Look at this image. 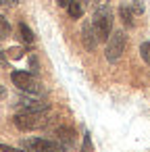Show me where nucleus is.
<instances>
[{"instance_id":"obj_11","label":"nucleus","mask_w":150,"mask_h":152,"mask_svg":"<svg viewBox=\"0 0 150 152\" xmlns=\"http://www.w3.org/2000/svg\"><path fill=\"white\" fill-rule=\"evenodd\" d=\"M73 135H75V133H73L71 129H59V131H56V137H59L61 142L65 140L67 144H73V142H75V137H73Z\"/></svg>"},{"instance_id":"obj_14","label":"nucleus","mask_w":150,"mask_h":152,"mask_svg":"<svg viewBox=\"0 0 150 152\" xmlns=\"http://www.w3.org/2000/svg\"><path fill=\"white\" fill-rule=\"evenodd\" d=\"M23 54V50L21 48H13V50H7V56H11V58H19Z\"/></svg>"},{"instance_id":"obj_10","label":"nucleus","mask_w":150,"mask_h":152,"mask_svg":"<svg viewBox=\"0 0 150 152\" xmlns=\"http://www.w3.org/2000/svg\"><path fill=\"white\" fill-rule=\"evenodd\" d=\"M19 34H21V40L25 44H34V34H31V29L25 23H19Z\"/></svg>"},{"instance_id":"obj_15","label":"nucleus","mask_w":150,"mask_h":152,"mask_svg":"<svg viewBox=\"0 0 150 152\" xmlns=\"http://www.w3.org/2000/svg\"><path fill=\"white\" fill-rule=\"evenodd\" d=\"M0 152H21V150H17L13 146H7V144H0Z\"/></svg>"},{"instance_id":"obj_5","label":"nucleus","mask_w":150,"mask_h":152,"mask_svg":"<svg viewBox=\"0 0 150 152\" xmlns=\"http://www.w3.org/2000/svg\"><path fill=\"white\" fill-rule=\"evenodd\" d=\"M11 81H13V86H17L21 92H27V94H38V92H40L38 79H36L31 73H27V71H13V73H11Z\"/></svg>"},{"instance_id":"obj_18","label":"nucleus","mask_w":150,"mask_h":152,"mask_svg":"<svg viewBox=\"0 0 150 152\" xmlns=\"http://www.w3.org/2000/svg\"><path fill=\"white\" fill-rule=\"evenodd\" d=\"M56 2H59V7H69L71 0H56Z\"/></svg>"},{"instance_id":"obj_6","label":"nucleus","mask_w":150,"mask_h":152,"mask_svg":"<svg viewBox=\"0 0 150 152\" xmlns=\"http://www.w3.org/2000/svg\"><path fill=\"white\" fill-rule=\"evenodd\" d=\"M17 106L21 108V113H44V110H48V102H44L40 98H34V96L21 98L17 102Z\"/></svg>"},{"instance_id":"obj_2","label":"nucleus","mask_w":150,"mask_h":152,"mask_svg":"<svg viewBox=\"0 0 150 152\" xmlns=\"http://www.w3.org/2000/svg\"><path fill=\"white\" fill-rule=\"evenodd\" d=\"M13 125L21 131H34L48 125L46 113H17L13 117Z\"/></svg>"},{"instance_id":"obj_13","label":"nucleus","mask_w":150,"mask_h":152,"mask_svg":"<svg viewBox=\"0 0 150 152\" xmlns=\"http://www.w3.org/2000/svg\"><path fill=\"white\" fill-rule=\"evenodd\" d=\"M9 34H11V25H9V21H7L4 17H0V40H4Z\"/></svg>"},{"instance_id":"obj_7","label":"nucleus","mask_w":150,"mask_h":152,"mask_svg":"<svg viewBox=\"0 0 150 152\" xmlns=\"http://www.w3.org/2000/svg\"><path fill=\"white\" fill-rule=\"evenodd\" d=\"M81 40H83V44H86V48H88V50H94V48H96V44H98V40H96V34H94V25H92V21H88V23H83V31H81Z\"/></svg>"},{"instance_id":"obj_4","label":"nucleus","mask_w":150,"mask_h":152,"mask_svg":"<svg viewBox=\"0 0 150 152\" xmlns=\"http://www.w3.org/2000/svg\"><path fill=\"white\" fill-rule=\"evenodd\" d=\"M125 44H127V38H125L123 31L110 34V38L106 40V61L108 63H117L121 58V54L125 52Z\"/></svg>"},{"instance_id":"obj_12","label":"nucleus","mask_w":150,"mask_h":152,"mask_svg":"<svg viewBox=\"0 0 150 152\" xmlns=\"http://www.w3.org/2000/svg\"><path fill=\"white\" fill-rule=\"evenodd\" d=\"M140 56H142V61L146 65H150V42H144L140 46Z\"/></svg>"},{"instance_id":"obj_16","label":"nucleus","mask_w":150,"mask_h":152,"mask_svg":"<svg viewBox=\"0 0 150 152\" xmlns=\"http://www.w3.org/2000/svg\"><path fill=\"white\" fill-rule=\"evenodd\" d=\"M90 2L94 4V9H102V7H106L108 0H90Z\"/></svg>"},{"instance_id":"obj_8","label":"nucleus","mask_w":150,"mask_h":152,"mask_svg":"<svg viewBox=\"0 0 150 152\" xmlns=\"http://www.w3.org/2000/svg\"><path fill=\"white\" fill-rule=\"evenodd\" d=\"M83 9H86L83 0H71L69 7H67V11H69V17H71V19H79V17L83 15Z\"/></svg>"},{"instance_id":"obj_9","label":"nucleus","mask_w":150,"mask_h":152,"mask_svg":"<svg viewBox=\"0 0 150 152\" xmlns=\"http://www.w3.org/2000/svg\"><path fill=\"white\" fill-rule=\"evenodd\" d=\"M119 17H121V21H123L127 27H131V25H133V11H131V7L121 4V9H119Z\"/></svg>"},{"instance_id":"obj_3","label":"nucleus","mask_w":150,"mask_h":152,"mask_svg":"<svg viewBox=\"0 0 150 152\" xmlns=\"http://www.w3.org/2000/svg\"><path fill=\"white\" fill-rule=\"evenodd\" d=\"M25 152H65L63 144H56L52 140H42V137H27L21 142Z\"/></svg>"},{"instance_id":"obj_1","label":"nucleus","mask_w":150,"mask_h":152,"mask_svg":"<svg viewBox=\"0 0 150 152\" xmlns=\"http://www.w3.org/2000/svg\"><path fill=\"white\" fill-rule=\"evenodd\" d=\"M92 25H94V34H96L98 42H106L110 38V34H113V13L108 11V7H102V9L94 11Z\"/></svg>"},{"instance_id":"obj_19","label":"nucleus","mask_w":150,"mask_h":152,"mask_svg":"<svg viewBox=\"0 0 150 152\" xmlns=\"http://www.w3.org/2000/svg\"><path fill=\"white\" fill-rule=\"evenodd\" d=\"M4 96H7V92H4V88H2V86H0V98H4Z\"/></svg>"},{"instance_id":"obj_17","label":"nucleus","mask_w":150,"mask_h":152,"mask_svg":"<svg viewBox=\"0 0 150 152\" xmlns=\"http://www.w3.org/2000/svg\"><path fill=\"white\" fill-rule=\"evenodd\" d=\"M19 0H0V7H15Z\"/></svg>"}]
</instances>
